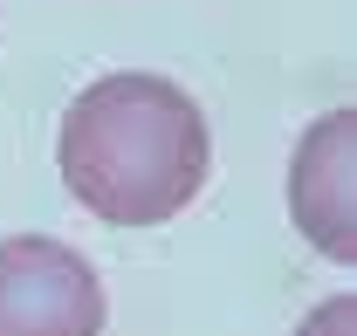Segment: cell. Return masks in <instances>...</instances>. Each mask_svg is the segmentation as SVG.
<instances>
[{
    "mask_svg": "<svg viewBox=\"0 0 357 336\" xmlns=\"http://www.w3.org/2000/svg\"><path fill=\"white\" fill-rule=\"evenodd\" d=\"M55 165H62V185L103 227H165L206 185L213 137L199 103L172 76L117 69V76H96L62 110Z\"/></svg>",
    "mask_w": 357,
    "mask_h": 336,
    "instance_id": "1",
    "label": "cell"
},
{
    "mask_svg": "<svg viewBox=\"0 0 357 336\" xmlns=\"http://www.w3.org/2000/svg\"><path fill=\"white\" fill-rule=\"evenodd\" d=\"M289 213L316 254L357 261V110H330L303 130L289 165Z\"/></svg>",
    "mask_w": 357,
    "mask_h": 336,
    "instance_id": "3",
    "label": "cell"
},
{
    "mask_svg": "<svg viewBox=\"0 0 357 336\" xmlns=\"http://www.w3.org/2000/svg\"><path fill=\"white\" fill-rule=\"evenodd\" d=\"M296 336H357V295H330Z\"/></svg>",
    "mask_w": 357,
    "mask_h": 336,
    "instance_id": "4",
    "label": "cell"
},
{
    "mask_svg": "<svg viewBox=\"0 0 357 336\" xmlns=\"http://www.w3.org/2000/svg\"><path fill=\"white\" fill-rule=\"evenodd\" d=\"M0 336H103V282L48 234L0 240Z\"/></svg>",
    "mask_w": 357,
    "mask_h": 336,
    "instance_id": "2",
    "label": "cell"
}]
</instances>
